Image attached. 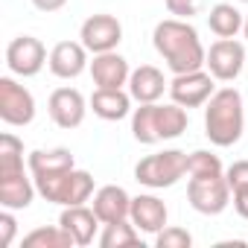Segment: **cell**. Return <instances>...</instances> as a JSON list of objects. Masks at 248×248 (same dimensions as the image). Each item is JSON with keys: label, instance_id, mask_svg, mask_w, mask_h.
<instances>
[{"label": "cell", "instance_id": "obj_1", "mask_svg": "<svg viewBox=\"0 0 248 248\" xmlns=\"http://www.w3.org/2000/svg\"><path fill=\"white\" fill-rule=\"evenodd\" d=\"M155 50L167 59L170 70L172 73H190V70H199L207 59L202 41H199V32L187 24V21H178V18H167L155 27Z\"/></svg>", "mask_w": 248, "mask_h": 248}, {"label": "cell", "instance_id": "obj_2", "mask_svg": "<svg viewBox=\"0 0 248 248\" xmlns=\"http://www.w3.org/2000/svg\"><path fill=\"white\" fill-rule=\"evenodd\" d=\"M24 143L15 135H0V204L9 210L30 207L35 190L24 175Z\"/></svg>", "mask_w": 248, "mask_h": 248}, {"label": "cell", "instance_id": "obj_3", "mask_svg": "<svg viewBox=\"0 0 248 248\" xmlns=\"http://www.w3.org/2000/svg\"><path fill=\"white\" fill-rule=\"evenodd\" d=\"M204 135L216 146H233L242 138V96L233 88H222L204 108Z\"/></svg>", "mask_w": 248, "mask_h": 248}, {"label": "cell", "instance_id": "obj_4", "mask_svg": "<svg viewBox=\"0 0 248 248\" xmlns=\"http://www.w3.org/2000/svg\"><path fill=\"white\" fill-rule=\"evenodd\" d=\"M184 172H187V155L178 149L149 155L135 167V178L146 187H172Z\"/></svg>", "mask_w": 248, "mask_h": 248}, {"label": "cell", "instance_id": "obj_5", "mask_svg": "<svg viewBox=\"0 0 248 248\" xmlns=\"http://www.w3.org/2000/svg\"><path fill=\"white\" fill-rule=\"evenodd\" d=\"M228 196H231V184H228V178H222V175H196V178H190V184H187V199H190V204H193L199 213H207V216L222 213L225 204H228Z\"/></svg>", "mask_w": 248, "mask_h": 248}, {"label": "cell", "instance_id": "obj_6", "mask_svg": "<svg viewBox=\"0 0 248 248\" xmlns=\"http://www.w3.org/2000/svg\"><path fill=\"white\" fill-rule=\"evenodd\" d=\"M35 117L32 93L9 76H0V120L9 126H27Z\"/></svg>", "mask_w": 248, "mask_h": 248}, {"label": "cell", "instance_id": "obj_7", "mask_svg": "<svg viewBox=\"0 0 248 248\" xmlns=\"http://www.w3.org/2000/svg\"><path fill=\"white\" fill-rule=\"evenodd\" d=\"M44 59H47V50L32 35H18L6 47V64L18 76H35L44 67Z\"/></svg>", "mask_w": 248, "mask_h": 248}, {"label": "cell", "instance_id": "obj_8", "mask_svg": "<svg viewBox=\"0 0 248 248\" xmlns=\"http://www.w3.org/2000/svg\"><path fill=\"white\" fill-rule=\"evenodd\" d=\"M204 64L210 67V76H213V79L231 82V79H236V73H239L242 64H245V47H242L239 41H233V38H219V41L210 47Z\"/></svg>", "mask_w": 248, "mask_h": 248}, {"label": "cell", "instance_id": "obj_9", "mask_svg": "<svg viewBox=\"0 0 248 248\" xmlns=\"http://www.w3.org/2000/svg\"><path fill=\"white\" fill-rule=\"evenodd\" d=\"M123 38V27L114 15H91L82 24V44L91 53H108L120 44Z\"/></svg>", "mask_w": 248, "mask_h": 248}, {"label": "cell", "instance_id": "obj_10", "mask_svg": "<svg viewBox=\"0 0 248 248\" xmlns=\"http://www.w3.org/2000/svg\"><path fill=\"white\" fill-rule=\"evenodd\" d=\"M170 93L178 105L184 108H196L202 105L204 99L213 96V76L210 73H202V70H190V73H175L172 85H170Z\"/></svg>", "mask_w": 248, "mask_h": 248}, {"label": "cell", "instance_id": "obj_11", "mask_svg": "<svg viewBox=\"0 0 248 248\" xmlns=\"http://www.w3.org/2000/svg\"><path fill=\"white\" fill-rule=\"evenodd\" d=\"M47 108L59 129H76L85 120V96L76 88H56L50 93Z\"/></svg>", "mask_w": 248, "mask_h": 248}, {"label": "cell", "instance_id": "obj_12", "mask_svg": "<svg viewBox=\"0 0 248 248\" xmlns=\"http://www.w3.org/2000/svg\"><path fill=\"white\" fill-rule=\"evenodd\" d=\"M93 213L99 216V222H123L129 213H132V199L129 193L117 187V184H105L96 190L93 196Z\"/></svg>", "mask_w": 248, "mask_h": 248}, {"label": "cell", "instance_id": "obj_13", "mask_svg": "<svg viewBox=\"0 0 248 248\" xmlns=\"http://www.w3.org/2000/svg\"><path fill=\"white\" fill-rule=\"evenodd\" d=\"M91 76H93L96 88H120V85H126V79L132 73H129L126 59L108 50V53H96V59L91 62Z\"/></svg>", "mask_w": 248, "mask_h": 248}, {"label": "cell", "instance_id": "obj_14", "mask_svg": "<svg viewBox=\"0 0 248 248\" xmlns=\"http://www.w3.org/2000/svg\"><path fill=\"white\" fill-rule=\"evenodd\" d=\"M85 44H76V41H59L53 50H50V70L59 76V79H73L85 70Z\"/></svg>", "mask_w": 248, "mask_h": 248}, {"label": "cell", "instance_id": "obj_15", "mask_svg": "<svg viewBox=\"0 0 248 248\" xmlns=\"http://www.w3.org/2000/svg\"><path fill=\"white\" fill-rule=\"evenodd\" d=\"M96 222H99V216L93 210L82 207V204H67L64 213H62V219H59V225L76 239V245H91L93 242Z\"/></svg>", "mask_w": 248, "mask_h": 248}, {"label": "cell", "instance_id": "obj_16", "mask_svg": "<svg viewBox=\"0 0 248 248\" xmlns=\"http://www.w3.org/2000/svg\"><path fill=\"white\" fill-rule=\"evenodd\" d=\"M129 216L140 231L158 233L167 225V204L155 196H138V199H132V213Z\"/></svg>", "mask_w": 248, "mask_h": 248}, {"label": "cell", "instance_id": "obj_17", "mask_svg": "<svg viewBox=\"0 0 248 248\" xmlns=\"http://www.w3.org/2000/svg\"><path fill=\"white\" fill-rule=\"evenodd\" d=\"M164 73L152 64H140L132 76H129V88H132V96L138 102H155L161 93H164Z\"/></svg>", "mask_w": 248, "mask_h": 248}, {"label": "cell", "instance_id": "obj_18", "mask_svg": "<svg viewBox=\"0 0 248 248\" xmlns=\"http://www.w3.org/2000/svg\"><path fill=\"white\" fill-rule=\"evenodd\" d=\"M91 108L102 120H123L129 114V93L120 88H96L91 96Z\"/></svg>", "mask_w": 248, "mask_h": 248}, {"label": "cell", "instance_id": "obj_19", "mask_svg": "<svg viewBox=\"0 0 248 248\" xmlns=\"http://www.w3.org/2000/svg\"><path fill=\"white\" fill-rule=\"evenodd\" d=\"M93 193V178H91V172H85V170H70L67 175H64V181H62V187H59V193H56V204H82L88 196Z\"/></svg>", "mask_w": 248, "mask_h": 248}, {"label": "cell", "instance_id": "obj_20", "mask_svg": "<svg viewBox=\"0 0 248 248\" xmlns=\"http://www.w3.org/2000/svg\"><path fill=\"white\" fill-rule=\"evenodd\" d=\"M59 170H73V155L67 149H35L30 155V172L44 175V172H59Z\"/></svg>", "mask_w": 248, "mask_h": 248}, {"label": "cell", "instance_id": "obj_21", "mask_svg": "<svg viewBox=\"0 0 248 248\" xmlns=\"http://www.w3.org/2000/svg\"><path fill=\"white\" fill-rule=\"evenodd\" d=\"M155 123H158V135L161 140L167 138H178L187 129V114L184 105H155Z\"/></svg>", "mask_w": 248, "mask_h": 248}, {"label": "cell", "instance_id": "obj_22", "mask_svg": "<svg viewBox=\"0 0 248 248\" xmlns=\"http://www.w3.org/2000/svg\"><path fill=\"white\" fill-rule=\"evenodd\" d=\"M207 24L219 38H233L239 32V27H242V15L231 3H216L210 9V15H207Z\"/></svg>", "mask_w": 248, "mask_h": 248}, {"label": "cell", "instance_id": "obj_23", "mask_svg": "<svg viewBox=\"0 0 248 248\" xmlns=\"http://www.w3.org/2000/svg\"><path fill=\"white\" fill-rule=\"evenodd\" d=\"M76 239L59 225V228H35L32 233L24 236V248H70Z\"/></svg>", "mask_w": 248, "mask_h": 248}, {"label": "cell", "instance_id": "obj_24", "mask_svg": "<svg viewBox=\"0 0 248 248\" xmlns=\"http://www.w3.org/2000/svg\"><path fill=\"white\" fill-rule=\"evenodd\" d=\"M99 245L102 248H138L140 236L135 233V225H129L126 219L123 222H108L102 236H99Z\"/></svg>", "mask_w": 248, "mask_h": 248}, {"label": "cell", "instance_id": "obj_25", "mask_svg": "<svg viewBox=\"0 0 248 248\" xmlns=\"http://www.w3.org/2000/svg\"><path fill=\"white\" fill-rule=\"evenodd\" d=\"M132 132L140 143H158L161 140L158 123H155V102H140V108L135 111V120H132Z\"/></svg>", "mask_w": 248, "mask_h": 248}, {"label": "cell", "instance_id": "obj_26", "mask_svg": "<svg viewBox=\"0 0 248 248\" xmlns=\"http://www.w3.org/2000/svg\"><path fill=\"white\" fill-rule=\"evenodd\" d=\"M187 172L196 175H222V161L210 152H193L187 158Z\"/></svg>", "mask_w": 248, "mask_h": 248}, {"label": "cell", "instance_id": "obj_27", "mask_svg": "<svg viewBox=\"0 0 248 248\" xmlns=\"http://www.w3.org/2000/svg\"><path fill=\"white\" fill-rule=\"evenodd\" d=\"M193 236L184 228H161L158 231V248H190Z\"/></svg>", "mask_w": 248, "mask_h": 248}, {"label": "cell", "instance_id": "obj_28", "mask_svg": "<svg viewBox=\"0 0 248 248\" xmlns=\"http://www.w3.org/2000/svg\"><path fill=\"white\" fill-rule=\"evenodd\" d=\"M225 178H228L231 190H236V187H245V184H248V161H236V164H231Z\"/></svg>", "mask_w": 248, "mask_h": 248}, {"label": "cell", "instance_id": "obj_29", "mask_svg": "<svg viewBox=\"0 0 248 248\" xmlns=\"http://www.w3.org/2000/svg\"><path fill=\"white\" fill-rule=\"evenodd\" d=\"M167 9H170V15L193 18L199 12V0H167Z\"/></svg>", "mask_w": 248, "mask_h": 248}, {"label": "cell", "instance_id": "obj_30", "mask_svg": "<svg viewBox=\"0 0 248 248\" xmlns=\"http://www.w3.org/2000/svg\"><path fill=\"white\" fill-rule=\"evenodd\" d=\"M15 236V219L12 213H0V248H6Z\"/></svg>", "mask_w": 248, "mask_h": 248}, {"label": "cell", "instance_id": "obj_31", "mask_svg": "<svg viewBox=\"0 0 248 248\" xmlns=\"http://www.w3.org/2000/svg\"><path fill=\"white\" fill-rule=\"evenodd\" d=\"M233 207H236V213L242 219H248V184L233 190Z\"/></svg>", "mask_w": 248, "mask_h": 248}, {"label": "cell", "instance_id": "obj_32", "mask_svg": "<svg viewBox=\"0 0 248 248\" xmlns=\"http://www.w3.org/2000/svg\"><path fill=\"white\" fill-rule=\"evenodd\" d=\"M35 3V9H41V12H56V9H62L67 0H32Z\"/></svg>", "mask_w": 248, "mask_h": 248}, {"label": "cell", "instance_id": "obj_33", "mask_svg": "<svg viewBox=\"0 0 248 248\" xmlns=\"http://www.w3.org/2000/svg\"><path fill=\"white\" fill-rule=\"evenodd\" d=\"M219 248H242V242L236 239V242H219Z\"/></svg>", "mask_w": 248, "mask_h": 248}, {"label": "cell", "instance_id": "obj_34", "mask_svg": "<svg viewBox=\"0 0 248 248\" xmlns=\"http://www.w3.org/2000/svg\"><path fill=\"white\" fill-rule=\"evenodd\" d=\"M242 27H245V38H248V18H245V24H242Z\"/></svg>", "mask_w": 248, "mask_h": 248}]
</instances>
